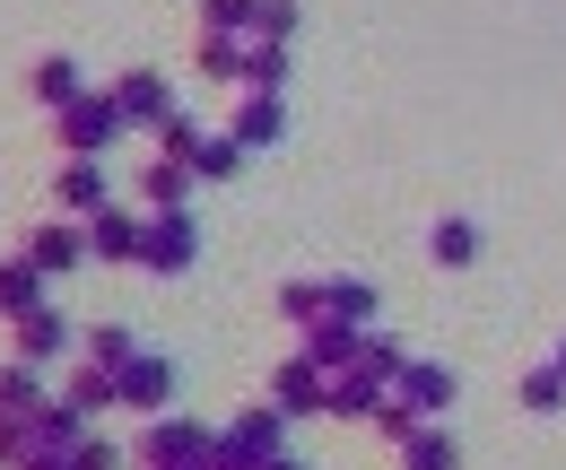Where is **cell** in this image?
<instances>
[{
  "mask_svg": "<svg viewBox=\"0 0 566 470\" xmlns=\"http://www.w3.org/2000/svg\"><path fill=\"white\" fill-rule=\"evenodd\" d=\"M0 470H9V462H0Z\"/></svg>",
  "mask_w": 566,
  "mask_h": 470,
  "instance_id": "74e56055",
  "label": "cell"
},
{
  "mask_svg": "<svg viewBox=\"0 0 566 470\" xmlns=\"http://www.w3.org/2000/svg\"><path fill=\"white\" fill-rule=\"evenodd\" d=\"M366 427H375V436H384V445H392V453H401V445H410V436H419L427 418L410 401H401V393H384V401H375V418H366Z\"/></svg>",
  "mask_w": 566,
  "mask_h": 470,
  "instance_id": "f546056e",
  "label": "cell"
},
{
  "mask_svg": "<svg viewBox=\"0 0 566 470\" xmlns=\"http://www.w3.org/2000/svg\"><path fill=\"white\" fill-rule=\"evenodd\" d=\"M27 87H35V105H44V114H62V105H78V96H87V79H78L71 53H44V62L27 70Z\"/></svg>",
  "mask_w": 566,
  "mask_h": 470,
  "instance_id": "e0dca14e",
  "label": "cell"
},
{
  "mask_svg": "<svg viewBox=\"0 0 566 470\" xmlns=\"http://www.w3.org/2000/svg\"><path fill=\"white\" fill-rule=\"evenodd\" d=\"M357 366H366V375H384V384H392V375H401V366H410V348H401V340L384 332V323H366V332H357Z\"/></svg>",
  "mask_w": 566,
  "mask_h": 470,
  "instance_id": "f1b7e54d",
  "label": "cell"
},
{
  "mask_svg": "<svg viewBox=\"0 0 566 470\" xmlns=\"http://www.w3.org/2000/svg\"><path fill=\"white\" fill-rule=\"evenodd\" d=\"M192 262H201V218H192V209H148L140 270H148V279H184Z\"/></svg>",
  "mask_w": 566,
  "mask_h": 470,
  "instance_id": "3957f363",
  "label": "cell"
},
{
  "mask_svg": "<svg viewBox=\"0 0 566 470\" xmlns=\"http://www.w3.org/2000/svg\"><path fill=\"white\" fill-rule=\"evenodd\" d=\"M218 436H227V445H235L244 462H271V453H287V409H280V401H262V409H235V418H227Z\"/></svg>",
  "mask_w": 566,
  "mask_h": 470,
  "instance_id": "8fae6325",
  "label": "cell"
},
{
  "mask_svg": "<svg viewBox=\"0 0 566 470\" xmlns=\"http://www.w3.org/2000/svg\"><path fill=\"white\" fill-rule=\"evenodd\" d=\"M192 70H201L210 87H244V35H201V44H192Z\"/></svg>",
  "mask_w": 566,
  "mask_h": 470,
  "instance_id": "603a6c76",
  "label": "cell"
},
{
  "mask_svg": "<svg viewBox=\"0 0 566 470\" xmlns=\"http://www.w3.org/2000/svg\"><path fill=\"white\" fill-rule=\"evenodd\" d=\"M192 201V166L184 157H166V148H148L140 166V209H184Z\"/></svg>",
  "mask_w": 566,
  "mask_h": 470,
  "instance_id": "2e32d148",
  "label": "cell"
},
{
  "mask_svg": "<svg viewBox=\"0 0 566 470\" xmlns=\"http://www.w3.org/2000/svg\"><path fill=\"white\" fill-rule=\"evenodd\" d=\"M262 0H201V35H253Z\"/></svg>",
  "mask_w": 566,
  "mask_h": 470,
  "instance_id": "1f68e13d",
  "label": "cell"
},
{
  "mask_svg": "<svg viewBox=\"0 0 566 470\" xmlns=\"http://www.w3.org/2000/svg\"><path fill=\"white\" fill-rule=\"evenodd\" d=\"M262 470H305V462H296V453H271V462H262Z\"/></svg>",
  "mask_w": 566,
  "mask_h": 470,
  "instance_id": "e575fe53",
  "label": "cell"
},
{
  "mask_svg": "<svg viewBox=\"0 0 566 470\" xmlns=\"http://www.w3.org/2000/svg\"><path fill=\"white\" fill-rule=\"evenodd\" d=\"M114 393H123V409H132V418H157V409L175 401V357H166V348L123 357V366H114Z\"/></svg>",
  "mask_w": 566,
  "mask_h": 470,
  "instance_id": "5b68a950",
  "label": "cell"
},
{
  "mask_svg": "<svg viewBox=\"0 0 566 470\" xmlns=\"http://www.w3.org/2000/svg\"><path fill=\"white\" fill-rule=\"evenodd\" d=\"M114 105H123V123H132V132H148V139L184 114V105H175V87H166L157 70H123V79H114Z\"/></svg>",
  "mask_w": 566,
  "mask_h": 470,
  "instance_id": "8992f818",
  "label": "cell"
},
{
  "mask_svg": "<svg viewBox=\"0 0 566 470\" xmlns=\"http://www.w3.org/2000/svg\"><path fill=\"white\" fill-rule=\"evenodd\" d=\"M35 470H71V462H35Z\"/></svg>",
  "mask_w": 566,
  "mask_h": 470,
  "instance_id": "8d00e7d4",
  "label": "cell"
},
{
  "mask_svg": "<svg viewBox=\"0 0 566 470\" xmlns=\"http://www.w3.org/2000/svg\"><path fill=\"white\" fill-rule=\"evenodd\" d=\"M184 166H192V184H235V175H244V148H235L227 132H192Z\"/></svg>",
  "mask_w": 566,
  "mask_h": 470,
  "instance_id": "ac0fdd59",
  "label": "cell"
},
{
  "mask_svg": "<svg viewBox=\"0 0 566 470\" xmlns=\"http://www.w3.org/2000/svg\"><path fill=\"white\" fill-rule=\"evenodd\" d=\"M78 357L123 366V357H140V332H132V323H87V332H78Z\"/></svg>",
  "mask_w": 566,
  "mask_h": 470,
  "instance_id": "4316f807",
  "label": "cell"
},
{
  "mask_svg": "<svg viewBox=\"0 0 566 470\" xmlns=\"http://www.w3.org/2000/svg\"><path fill=\"white\" fill-rule=\"evenodd\" d=\"M401 470H462V445H453V436H444V427L427 418L419 436L401 445Z\"/></svg>",
  "mask_w": 566,
  "mask_h": 470,
  "instance_id": "484cf974",
  "label": "cell"
},
{
  "mask_svg": "<svg viewBox=\"0 0 566 470\" xmlns=\"http://www.w3.org/2000/svg\"><path fill=\"white\" fill-rule=\"evenodd\" d=\"M323 288H332V314L340 323H357V332L375 323V279H323Z\"/></svg>",
  "mask_w": 566,
  "mask_h": 470,
  "instance_id": "4dcf8cb0",
  "label": "cell"
},
{
  "mask_svg": "<svg viewBox=\"0 0 566 470\" xmlns=\"http://www.w3.org/2000/svg\"><path fill=\"white\" fill-rule=\"evenodd\" d=\"M549 357H558V366H566V340H558V348H549Z\"/></svg>",
  "mask_w": 566,
  "mask_h": 470,
  "instance_id": "d590c367",
  "label": "cell"
},
{
  "mask_svg": "<svg viewBox=\"0 0 566 470\" xmlns=\"http://www.w3.org/2000/svg\"><path fill=\"white\" fill-rule=\"evenodd\" d=\"M105 201H114V192H105V166H96V157H62V175H53V209H62V218H96Z\"/></svg>",
  "mask_w": 566,
  "mask_h": 470,
  "instance_id": "4fadbf2b",
  "label": "cell"
},
{
  "mask_svg": "<svg viewBox=\"0 0 566 470\" xmlns=\"http://www.w3.org/2000/svg\"><path fill=\"white\" fill-rule=\"evenodd\" d=\"M140 227H148V209H96L87 218V262H140Z\"/></svg>",
  "mask_w": 566,
  "mask_h": 470,
  "instance_id": "7c38bea8",
  "label": "cell"
},
{
  "mask_svg": "<svg viewBox=\"0 0 566 470\" xmlns=\"http://www.w3.org/2000/svg\"><path fill=\"white\" fill-rule=\"evenodd\" d=\"M218 453V427L210 418H140V436H132V470H210Z\"/></svg>",
  "mask_w": 566,
  "mask_h": 470,
  "instance_id": "6da1fadb",
  "label": "cell"
},
{
  "mask_svg": "<svg viewBox=\"0 0 566 470\" xmlns=\"http://www.w3.org/2000/svg\"><path fill=\"white\" fill-rule=\"evenodd\" d=\"M123 132H132V123H123L114 87H87L78 105H62V114H53V139H62V157H105V148H114Z\"/></svg>",
  "mask_w": 566,
  "mask_h": 470,
  "instance_id": "7a4b0ae2",
  "label": "cell"
},
{
  "mask_svg": "<svg viewBox=\"0 0 566 470\" xmlns=\"http://www.w3.org/2000/svg\"><path fill=\"white\" fill-rule=\"evenodd\" d=\"M244 87L287 96V44H271V35H244Z\"/></svg>",
  "mask_w": 566,
  "mask_h": 470,
  "instance_id": "cb8c5ba5",
  "label": "cell"
},
{
  "mask_svg": "<svg viewBox=\"0 0 566 470\" xmlns=\"http://www.w3.org/2000/svg\"><path fill=\"white\" fill-rule=\"evenodd\" d=\"M280 323H287V332L332 323V288H323V279H280Z\"/></svg>",
  "mask_w": 566,
  "mask_h": 470,
  "instance_id": "44dd1931",
  "label": "cell"
},
{
  "mask_svg": "<svg viewBox=\"0 0 566 470\" xmlns=\"http://www.w3.org/2000/svg\"><path fill=\"white\" fill-rule=\"evenodd\" d=\"M296 348H305V357H314L323 375H340V366H357V323H340V314H332V323L296 332Z\"/></svg>",
  "mask_w": 566,
  "mask_h": 470,
  "instance_id": "ffe728a7",
  "label": "cell"
},
{
  "mask_svg": "<svg viewBox=\"0 0 566 470\" xmlns=\"http://www.w3.org/2000/svg\"><path fill=\"white\" fill-rule=\"evenodd\" d=\"M253 35L287 44V35H296V0H262V9H253Z\"/></svg>",
  "mask_w": 566,
  "mask_h": 470,
  "instance_id": "836d02e7",
  "label": "cell"
},
{
  "mask_svg": "<svg viewBox=\"0 0 566 470\" xmlns=\"http://www.w3.org/2000/svg\"><path fill=\"white\" fill-rule=\"evenodd\" d=\"M71 470H132V453H123V445H105V436L87 427V436H78V453H71Z\"/></svg>",
  "mask_w": 566,
  "mask_h": 470,
  "instance_id": "d6a6232c",
  "label": "cell"
},
{
  "mask_svg": "<svg viewBox=\"0 0 566 470\" xmlns=\"http://www.w3.org/2000/svg\"><path fill=\"white\" fill-rule=\"evenodd\" d=\"M44 288H53V279L27 262V253H0V323H18V314H35V305H53Z\"/></svg>",
  "mask_w": 566,
  "mask_h": 470,
  "instance_id": "9a60e30c",
  "label": "cell"
},
{
  "mask_svg": "<svg viewBox=\"0 0 566 470\" xmlns=\"http://www.w3.org/2000/svg\"><path fill=\"white\" fill-rule=\"evenodd\" d=\"M392 393H401V401L419 409V418H444V409L462 401V375H453L444 357H410V366L392 375Z\"/></svg>",
  "mask_w": 566,
  "mask_h": 470,
  "instance_id": "9c48e42d",
  "label": "cell"
},
{
  "mask_svg": "<svg viewBox=\"0 0 566 470\" xmlns=\"http://www.w3.org/2000/svg\"><path fill=\"white\" fill-rule=\"evenodd\" d=\"M18 253L44 270V279H71V270L87 262V218H44V227H27Z\"/></svg>",
  "mask_w": 566,
  "mask_h": 470,
  "instance_id": "52a82bcc",
  "label": "cell"
},
{
  "mask_svg": "<svg viewBox=\"0 0 566 470\" xmlns=\"http://www.w3.org/2000/svg\"><path fill=\"white\" fill-rule=\"evenodd\" d=\"M323 384H332V375H323L305 348H287L280 366H271V401H280L287 418H323Z\"/></svg>",
  "mask_w": 566,
  "mask_h": 470,
  "instance_id": "30bf717a",
  "label": "cell"
},
{
  "mask_svg": "<svg viewBox=\"0 0 566 470\" xmlns=\"http://www.w3.org/2000/svg\"><path fill=\"white\" fill-rule=\"evenodd\" d=\"M44 366H27V357H0V418H27V409H44Z\"/></svg>",
  "mask_w": 566,
  "mask_h": 470,
  "instance_id": "7402d4cb",
  "label": "cell"
},
{
  "mask_svg": "<svg viewBox=\"0 0 566 470\" xmlns=\"http://www.w3.org/2000/svg\"><path fill=\"white\" fill-rule=\"evenodd\" d=\"M62 401H71L78 418H105V409H123V393H114V366L78 357V366H71V384H62Z\"/></svg>",
  "mask_w": 566,
  "mask_h": 470,
  "instance_id": "d6986e66",
  "label": "cell"
},
{
  "mask_svg": "<svg viewBox=\"0 0 566 470\" xmlns=\"http://www.w3.org/2000/svg\"><path fill=\"white\" fill-rule=\"evenodd\" d=\"M514 393H523V409H532V418H558V409H566V366H558V357H549V366H532Z\"/></svg>",
  "mask_w": 566,
  "mask_h": 470,
  "instance_id": "83f0119b",
  "label": "cell"
},
{
  "mask_svg": "<svg viewBox=\"0 0 566 470\" xmlns=\"http://www.w3.org/2000/svg\"><path fill=\"white\" fill-rule=\"evenodd\" d=\"M9 357H27V366L78 357V323L62 314V305H35V314H18V323H9Z\"/></svg>",
  "mask_w": 566,
  "mask_h": 470,
  "instance_id": "277c9868",
  "label": "cell"
},
{
  "mask_svg": "<svg viewBox=\"0 0 566 470\" xmlns=\"http://www.w3.org/2000/svg\"><path fill=\"white\" fill-rule=\"evenodd\" d=\"M227 139L253 157V148H280L287 139V96H262V87H235V123H227Z\"/></svg>",
  "mask_w": 566,
  "mask_h": 470,
  "instance_id": "ba28073f",
  "label": "cell"
},
{
  "mask_svg": "<svg viewBox=\"0 0 566 470\" xmlns=\"http://www.w3.org/2000/svg\"><path fill=\"white\" fill-rule=\"evenodd\" d=\"M427 253L444 270H471L480 262V227H471V218H436V227H427Z\"/></svg>",
  "mask_w": 566,
  "mask_h": 470,
  "instance_id": "d4e9b609",
  "label": "cell"
},
{
  "mask_svg": "<svg viewBox=\"0 0 566 470\" xmlns=\"http://www.w3.org/2000/svg\"><path fill=\"white\" fill-rule=\"evenodd\" d=\"M384 393H392V384H384V375H366V366H340V375H332V384H323V418H375V401H384Z\"/></svg>",
  "mask_w": 566,
  "mask_h": 470,
  "instance_id": "5bb4252c",
  "label": "cell"
}]
</instances>
